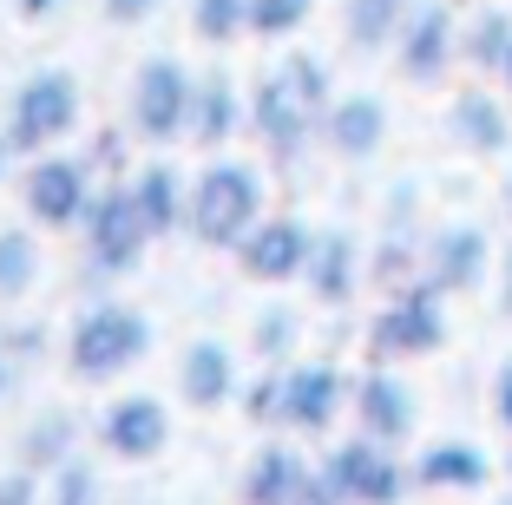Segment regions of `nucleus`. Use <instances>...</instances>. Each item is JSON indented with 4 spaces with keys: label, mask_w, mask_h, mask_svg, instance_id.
I'll return each mask as SVG.
<instances>
[{
    "label": "nucleus",
    "mask_w": 512,
    "mask_h": 505,
    "mask_svg": "<svg viewBox=\"0 0 512 505\" xmlns=\"http://www.w3.org/2000/svg\"><path fill=\"white\" fill-rule=\"evenodd\" d=\"M322 112H329V73H322V60H309V53L276 66V73L256 86V105H250L256 132H263V145H270L276 158H296V151L322 132Z\"/></svg>",
    "instance_id": "1"
},
{
    "label": "nucleus",
    "mask_w": 512,
    "mask_h": 505,
    "mask_svg": "<svg viewBox=\"0 0 512 505\" xmlns=\"http://www.w3.org/2000/svg\"><path fill=\"white\" fill-rule=\"evenodd\" d=\"M256 223H263V178H256L250 164H237V158L211 164V171L197 178V191H191V230H197V243L224 250V243H243Z\"/></svg>",
    "instance_id": "2"
},
{
    "label": "nucleus",
    "mask_w": 512,
    "mask_h": 505,
    "mask_svg": "<svg viewBox=\"0 0 512 505\" xmlns=\"http://www.w3.org/2000/svg\"><path fill=\"white\" fill-rule=\"evenodd\" d=\"M434 348H447V296H440L434 283L394 289V302L375 315V328H368V355L394 368V361H421V355H434Z\"/></svg>",
    "instance_id": "3"
},
{
    "label": "nucleus",
    "mask_w": 512,
    "mask_h": 505,
    "mask_svg": "<svg viewBox=\"0 0 512 505\" xmlns=\"http://www.w3.org/2000/svg\"><path fill=\"white\" fill-rule=\"evenodd\" d=\"M151 348V328L138 309H125V302H99V309H86L73 322V342H66V355H73V374H86V381H106V374H125L138 355Z\"/></svg>",
    "instance_id": "4"
},
{
    "label": "nucleus",
    "mask_w": 512,
    "mask_h": 505,
    "mask_svg": "<svg viewBox=\"0 0 512 505\" xmlns=\"http://www.w3.org/2000/svg\"><path fill=\"white\" fill-rule=\"evenodd\" d=\"M407 466L394 460V446L375 440V433H355L322 460V486L348 505H401L407 499Z\"/></svg>",
    "instance_id": "5"
},
{
    "label": "nucleus",
    "mask_w": 512,
    "mask_h": 505,
    "mask_svg": "<svg viewBox=\"0 0 512 505\" xmlns=\"http://www.w3.org/2000/svg\"><path fill=\"white\" fill-rule=\"evenodd\" d=\"M342 401H348V381L329 361H309V368L276 374V381L256 394V420H276V427H296V433H329L335 414H342Z\"/></svg>",
    "instance_id": "6"
},
{
    "label": "nucleus",
    "mask_w": 512,
    "mask_h": 505,
    "mask_svg": "<svg viewBox=\"0 0 512 505\" xmlns=\"http://www.w3.org/2000/svg\"><path fill=\"white\" fill-rule=\"evenodd\" d=\"M191 105H197V86L178 60H145L132 79V125L138 138L151 145H171V138L191 132Z\"/></svg>",
    "instance_id": "7"
},
{
    "label": "nucleus",
    "mask_w": 512,
    "mask_h": 505,
    "mask_svg": "<svg viewBox=\"0 0 512 505\" xmlns=\"http://www.w3.org/2000/svg\"><path fill=\"white\" fill-rule=\"evenodd\" d=\"M79 125V86L73 73H33L14 92V119H7V145L14 151H46Z\"/></svg>",
    "instance_id": "8"
},
{
    "label": "nucleus",
    "mask_w": 512,
    "mask_h": 505,
    "mask_svg": "<svg viewBox=\"0 0 512 505\" xmlns=\"http://www.w3.org/2000/svg\"><path fill=\"white\" fill-rule=\"evenodd\" d=\"M493 276V237L480 223H440L427 237V256H421V283H434L440 296H467Z\"/></svg>",
    "instance_id": "9"
},
{
    "label": "nucleus",
    "mask_w": 512,
    "mask_h": 505,
    "mask_svg": "<svg viewBox=\"0 0 512 505\" xmlns=\"http://www.w3.org/2000/svg\"><path fill=\"white\" fill-rule=\"evenodd\" d=\"M309 250H316V237H309L302 217H263L250 237L237 243L250 283H289V276H302V269H309Z\"/></svg>",
    "instance_id": "10"
},
{
    "label": "nucleus",
    "mask_w": 512,
    "mask_h": 505,
    "mask_svg": "<svg viewBox=\"0 0 512 505\" xmlns=\"http://www.w3.org/2000/svg\"><path fill=\"white\" fill-rule=\"evenodd\" d=\"M453 53H460V27H453L447 0L414 7L407 27H401V40H394V60H401V73L414 79V86H434V79L453 66Z\"/></svg>",
    "instance_id": "11"
},
{
    "label": "nucleus",
    "mask_w": 512,
    "mask_h": 505,
    "mask_svg": "<svg viewBox=\"0 0 512 505\" xmlns=\"http://www.w3.org/2000/svg\"><path fill=\"white\" fill-rule=\"evenodd\" d=\"M86 243H92V263L99 269H132L138 256H145V243H151V223H145V210H138V197L132 191H112V197H99V204L86 210Z\"/></svg>",
    "instance_id": "12"
},
{
    "label": "nucleus",
    "mask_w": 512,
    "mask_h": 505,
    "mask_svg": "<svg viewBox=\"0 0 512 505\" xmlns=\"http://www.w3.org/2000/svg\"><path fill=\"white\" fill-rule=\"evenodd\" d=\"M447 132L473 158H499V151H512V99H499L486 86H467L447 105Z\"/></svg>",
    "instance_id": "13"
},
{
    "label": "nucleus",
    "mask_w": 512,
    "mask_h": 505,
    "mask_svg": "<svg viewBox=\"0 0 512 505\" xmlns=\"http://www.w3.org/2000/svg\"><path fill=\"white\" fill-rule=\"evenodd\" d=\"M355 420H362V433L401 446L407 433H414V420H421V407H414V387H407L401 374L381 361V368L362 374V387H355Z\"/></svg>",
    "instance_id": "14"
},
{
    "label": "nucleus",
    "mask_w": 512,
    "mask_h": 505,
    "mask_svg": "<svg viewBox=\"0 0 512 505\" xmlns=\"http://www.w3.org/2000/svg\"><path fill=\"white\" fill-rule=\"evenodd\" d=\"M322 138H329L335 158H375L381 145H388V105L375 99V92H342V99H329V112H322Z\"/></svg>",
    "instance_id": "15"
},
{
    "label": "nucleus",
    "mask_w": 512,
    "mask_h": 505,
    "mask_svg": "<svg viewBox=\"0 0 512 505\" xmlns=\"http://www.w3.org/2000/svg\"><path fill=\"white\" fill-rule=\"evenodd\" d=\"M27 210L40 223H53V230H66V223H79L92 210L86 197V171H79L73 158H40L27 171Z\"/></svg>",
    "instance_id": "16"
},
{
    "label": "nucleus",
    "mask_w": 512,
    "mask_h": 505,
    "mask_svg": "<svg viewBox=\"0 0 512 505\" xmlns=\"http://www.w3.org/2000/svg\"><path fill=\"white\" fill-rule=\"evenodd\" d=\"M486 479H493V466H486V453L473 440H434L414 460V486L427 492H480Z\"/></svg>",
    "instance_id": "17"
},
{
    "label": "nucleus",
    "mask_w": 512,
    "mask_h": 505,
    "mask_svg": "<svg viewBox=\"0 0 512 505\" xmlns=\"http://www.w3.org/2000/svg\"><path fill=\"white\" fill-rule=\"evenodd\" d=\"M165 440H171V420L145 394H132V401H119L106 414V446L119 460H151V453H165Z\"/></svg>",
    "instance_id": "18"
},
{
    "label": "nucleus",
    "mask_w": 512,
    "mask_h": 505,
    "mask_svg": "<svg viewBox=\"0 0 512 505\" xmlns=\"http://www.w3.org/2000/svg\"><path fill=\"white\" fill-rule=\"evenodd\" d=\"M309 289H316V302H329V309H342L348 296H355V283H362V250H355V237L348 230H329V237H316V250H309Z\"/></svg>",
    "instance_id": "19"
},
{
    "label": "nucleus",
    "mask_w": 512,
    "mask_h": 505,
    "mask_svg": "<svg viewBox=\"0 0 512 505\" xmlns=\"http://www.w3.org/2000/svg\"><path fill=\"white\" fill-rule=\"evenodd\" d=\"M309 466H302V453H289V446H263L250 460V473H243V505H289L309 492Z\"/></svg>",
    "instance_id": "20"
},
{
    "label": "nucleus",
    "mask_w": 512,
    "mask_h": 505,
    "mask_svg": "<svg viewBox=\"0 0 512 505\" xmlns=\"http://www.w3.org/2000/svg\"><path fill=\"white\" fill-rule=\"evenodd\" d=\"M178 381H184V401L191 407H224L230 394H237V361H230L224 342H197L191 355H184Z\"/></svg>",
    "instance_id": "21"
},
{
    "label": "nucleus",
    "mask_w": 512,
    "mask_h": 505,
    "mask_svg": "<svg viewBox=\"0 0 512 505\" xmlns=\"http://www.w3.org/2000/svg\"><path fill=\"white\" fill-rule=\"evenodd\" d=\"M407 14H414L407 0H348L342 33H348V46H362V53H381V46H394V40H401Z\"/></svg>",
    "instance_id": "22"
},
{
    "label": "nucleus",
    "mask_w": 512,
    "mask_h": 505,
    "mask_svg": "<svg viewBox=\"0 0 512 505\" xmlns=\"http://www.w3.org/2000/svg\"><path fill=\"white\" fill-rule=\"evenodd\" d=\"M132 197H138V210H145L151 237H165L171 223L191 217V204H184V184H178V171H171V164H145V171H138V184H132Z\"/></svg>",
    "instance_id": "23"
},
{
    "label": "nucleus",
    "mask_w": 512,
    "mask_h": 505,
    "mask_svg": "<svg viewBox=\"0 0 512 505\" xmlns=\"http://www.w3.org/2000/svg\"><path fill=\"white\" fill-rule=\"evenodd\" d=\"M460 53H467V66H480V73L499 79V66H506V53H512V14L506 7H480V14L460 27Z\"/></svg>",
    "instance_id": "24"
},
{
    "label": "nucleus",
    "mask_w": 512,
    "mask_h": 505,
    "mask_svg": "<svg viewBox=\"0 0 512 505\" xmlns=\"http://www.w3.org/2000/svg\"><path fill=\"white\" fill-rule=\"evenodd\" d=\"M237 86H230L224 73L217 79H204V86H197V105H191V138L197 145H224L230 132H237Z\"/></svg>",
    "instance_id": "25"
},
{
    "label": "nucleus",
    "mask_w": 512,
    "mask_h": 505,
    "mask_svg": "<svg viewBox=\"0 0 512 505\" xmlns=\"http://www.w3.org/2000/svg\"><path fill=\"white\" fill-rule=\"evenodd\" d=\"M33 269H40V250H33L27 230H0V302H14L33 289Z\"/></svg>",
    "instance_id": "26"
},
{
    "label": "nucleus",
    "mask_w": 512,
    "mask_h": 505,
    "mask_svg": "<svg viewBox=\"0 0 512 505\" xmlns=\"http://www.w3.org/2000/svg\"><path fill=\"white\" fill-rule=\"evenodd\" d=\"M191 27H197V40L224 46V40H237V33H250V0H197Z\"/></svg>",
    "instance_id": "27"
},
{
    "label": "nucleus",
    "mask_w": 512,
    "mask_h": 505,
    "mask_svg": "<svg viewBox=\"0 0 512 505\" xmlns=\"http://www.w3.org/2000/svg\"><path fill=\"white\" fill-rule=\"evenodd\" d=\"M309 14H316V0H250V33H263V40H289Z\"/></svg>",
    "instance_id": "28"
},
{
    "label": "nucleus",
    "mask_w": 512,
    "mask_h": 505,
    "mask_svg": "<svg viewBox=\"0 0 512 505\" xmlns=\"http://www.w3.org/2000/svg\"><path fill=\"white\" fill-rule=\"evenodd\" d=\"M296 342V315H263V322H256V348H263V355H283V348Z\"/></svg>",
    "instance_id": "29"
},
{
    "label": "nucleus",
    "mask_w": 512,
    "mask_h": 505,
    "mask_svg": "<svg viewBox=\"0 0 512 505\" xmlns=\"http://www.w3.org/2000/svg\"><path fill=\"white\" fill-rule=\"evenodd\" d=\"M53 505H92V473H86V466H60V479H53Z\"/></svg>",
    "instance_id": "30"
},
{
    "label": "nucleus",
    "mask_w": 512,
    "mask_h": 505,
    "mask_svg": "<svg viewBox=\"0 0 512 505\" xmlns=\"http://www.w3.org/2000/svg\"><path fill=\"white\" fill-rule=\"evenodd\" d=\"M493 420L512 433V355L499 361V374H493Z\"/></svg>",
    "instance_id": "31"
},
{
    "label": "nucleus",
    "mask_w": 512,
    "mask_h": 505,
    "mask_svg": "<svg viewBox=\"0 0 512 505\" xmlns=\"http://www.w3.org/2000/svg\"><path fill=\"white\" fill-rule=\"evenodd\" d=\"M151 7H158V0H106V14H112V20H145Z\"/></svg>",
    "instance_id": "32"
},
{
    "label": "nucleus",
    "mask_w": 512,
    "mask_h": 505,
    "mask_svg": "<svg viewBox=\"0 0 512 505\" xmlns=\"http://www.w3.org/2000/svg\"><path fill=\"white\" fill-rule=\"evenodd\" d=\"M499 315H512V243L499 256Z\"/></svg>",
    "instance_id": "33"
},
{
    "label": "nucleus",
    "mask_w": 512,
    "mask_h": 505,
    "mask_svg": "<svg viewBox=\"0 0 512 505\" xmlns=\"http://www.w3.org/2000/svg\"><path fill=\"white\" fill-rule=\"evenodd\" d=\"M289 505H348V499H335L329 486H322V473L309 479V492H302V499H289Z\"/></svg>",
    "instance_id": "34"
},
{
    "label": "nucleus",
    "mask_w": 512,
    "mask_h": 505,
    "mask_svg": "<svg viewBox=\"0 0 512 505\" xmlns=\"http://www.w3.org/2000/svg\"><path fill=\"white\" fill-rule=\"evenodd\" d=\"M33 499V479H0V505H27Z\"/></svg>",
    "instance_id": "35"
},
{
    "label": "nucleus",
    "mask_w": 512,
    "mask_h": 505,
    "mask_svg": "<svg viewBox=\"0 0 512 505\" xmlns=\"http://www.w3.org/2000/svg\"><path fill=\"white\" fill-rule=\"evenodd\" d=\"M20 14H27V20H40V14H53V0H20Z\"/></svg>",
    "instance_id": "36"
},
{
    "label": "nucleus",
    "mask_w": 512,
    "mask_h": 505,
    "mask_svg": "<svg viewBox=\"0 0 512 505\" xmlns=\"http://www.w3.org/2000/svg\"><path fill=\"white\" fill-rule=\"evenodd\" d=\"M499 86H506V99H512V53H506V66H499Z\"/></svg>",
    "instance_id": "37"
},
{
    "label": "nucleus",
    "mask_w": 512,
    "mask_h": 505,
    "mask_svg": "<svg viewBox=\"0 0 512 505\" xmlns=\"http://www.w3.org/2000/svg\"><path fill=\"white\" fill-rule=\"evenodd\" d=\"M506 210H512V171H506Z\"/></svg>",
    "instance_id": "38"
},
{
    "label": "nucleus",
    "mask_w": 512,
    "mask_h": 505,
    "mask_svg": "<svg viewBox=\"0 0 512 505\" xmlns=\"http://www.w3.org/2000/svg\"><path fill=\"white\" fill-rule=\"evenodd\" d=\"M0 394H7V361H0Z\"/></svg>",
    "instance_id": "39"
}]
</instances>
